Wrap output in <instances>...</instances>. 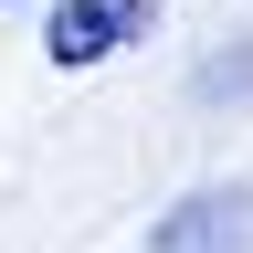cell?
Segmentation results:
<instances>
[{
  "label": "cell",
  "mask_w": 253,
  "mask_h": 253,
  "mask_svg": "<svg viewBox=\"0 0 253 253\" xmlns=\"http://www.w3.org/2000/svg\"><path fill=\"white\" fill-rule=\"evenodd\" d=\"M148 253H253V190L211 179V190H190V201H169L148 221Z\"/></svg>",
  "instance_id": "cell-2"
},
{
  "label": "cell",
  "mask_w": 253,
  "mask_h": 253,
  "mask_svg": "<svg viewBox=\"0 0 253 253\" xmlns=\"http://www.w3.org/2000/svg\"><path fill=\"white\" fill-rule=\"evenodd\" d=\"M0 11H21V0H0Z\"/></svg>",
  "instance_id": "cell-3"
},
{
  "label": "cell",
  "mask_w": 253,
  "mask_h": 253,
  "mask_svg": "<svg viewBox=\"0 0 253 253\" xmlns=\"http://www.w3.org/2000/svg\"><path fill=\"white\" fill-rule=\"evenodd\" d=\"M148 32H158V0H53L42 53L63 74H95V63H116L126 42H148Z\"/></svg>",
  "instance_id": "cell-1"
}]
</instances>
